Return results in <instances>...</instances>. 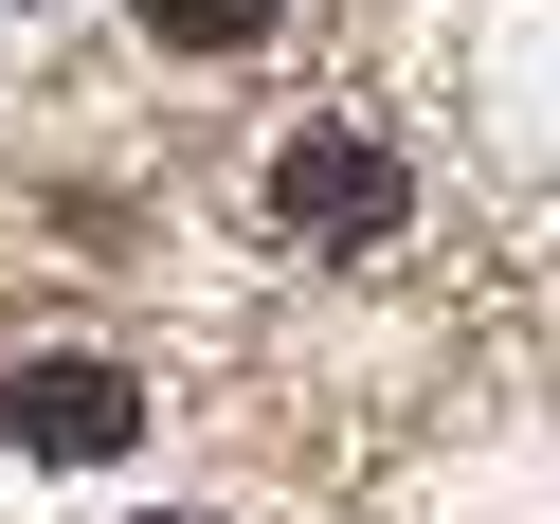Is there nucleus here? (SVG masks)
I'll use <instances>...</instances> for the list:
<instances>
[{"label": "nucleus", "mask_w": 560, "mask_h": 524, "mask_svg": "<svg viewBox=\"0 0 560 524\" xmlns=\"http://www.w3.org/2000/svg\"><path fill=\"white\" fill-rule=\"evenodd\" d=\"M0 452L19 470H109V452H145V380L109 343H19L0 362Z\"/></svg>", "instance_id": "f257e3e1"}, {"label": "nucleus", "mask_w": 560, "mask_h": 524, "mask_svg": "<svg viewBox=\"0 0 560 524\" xmlns=\"http://www.w3.org/2000/svg\"><path fill=\"white\" fill-rule=\"evenodd\" d=\"M271 235H307V254L398 235V145H362V127H290V145H271Z\"/></svg>", "instance_id": "f03ea898"}, {"label": "nucleus", "mask_w": 560, "mask_h": 524, "mask_svg": "<svg viewBox=\"0 0 560 524\" xmlns=\"http://www.w3.org/2000/svg\"><path fill=\"white\" fill-rule=\"evenodd\" d=\"M145 19V55H254L271 37V0H127Z\"/></svg>", "instance_id": "7ed1b4c3"}]
</instances>
